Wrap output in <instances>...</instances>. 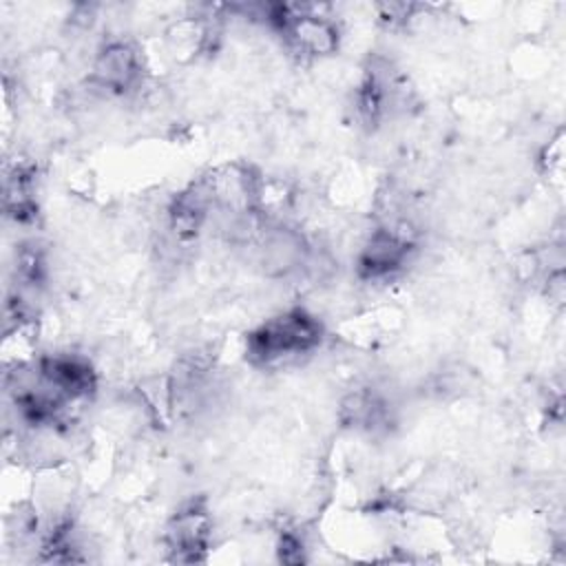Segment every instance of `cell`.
I'll list each match as a JSON object with an SVG mask.
<instances>
[{
    "label": "cell",
    "instance_id": "8992f818",
    "mask_svg": "<svg viewBox=\"0 0 566 566\" xmlns=\"http://www.w3.org/2000/svg\"><path fill=\"white\" fill-rule=\"evenodd\" d=\"M276 551H279V559H281V562H287V564H298V562L305 559V544H303V539H301L296 533H292V531L281 533Z\"/></svg>",
    "mask_w": 566,
    "mask_h": 566
},
{
    "label": "cell",
    "instance_id": "5b68a950",
    "mask_svg": "<svg viewBox=\"0 0 566 566\" xmlns=\"http://www.w3.org/2000/svg\"><path fill=\"white\" fill-rule=\"evenodd\" d=\"M142 77H144L142 53L130 42L113 40L104 44L93 57L91 82L106 93L126 95L139 88Z\"/></svg>",
    "mask_w": 566,
    "mask_h": 566
},
{
    "label": "cell",
    "instance_id": "3957f363",
    "mask_svg": "<svg viewBox=\"0 0 566 566\" xmlns=\"http://www.w3.org/2000/svg\"><path fill=\"white\" fill-rule=\"evenodd\" d=\"M413 248V239L396 226H380L371 230L356 259L358 276L374 283L391 279L407 265Z\"/></svg>",
    "mask_w": 566,
    "mask_h": 566
},
{
    "label": "cell",
    "instance_id": "7a4b0ae2",
    "mask_svg": "<svg viewBox=\"0 0 566 566\" xmlns=\"http://www.w3.org/2000/svg\"><path fill=\"white\" fill-rule=\"evenodd\" d=\"M314 252L305 234L292 226L263 228L256 241V265L270 279H287L310 268Z\"/></svg>",
    "mask_w": 566,
    "mask_h": 566
},
{
    "label": "cell",
    "instance_id": "6da1fadb",
    "mask_svg": "<svg viewBox=\"0 0 566 566\" xmlns=\"http://www.w3.org/2000/svg\"><path fill=\"white\" fill-rule=\"evenodd\" d=\"M323 340L321 321L303 307L281 312L245 338V358L252 365L270 367L314 352Z\"/></svg>",
    "mask_w": 566,
    "mask_h": 566
},
{
    "label": "cell",
    "instance_id": "277c9868",
    "mask_svg": "<svg viewBox=\"0 0 566 566\" xmlns=\"http://www.w3.org/2000/svg\"><path fill=\"white\" fill-rule=\"evenodd\" d=\"M212 517L203 500L184 502L166 524L164 542L175 562H201L210 546Z\"/></svg>",
    "mask_w": 566,
    "mask_h": 566
}]
</instances>
